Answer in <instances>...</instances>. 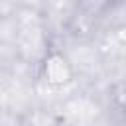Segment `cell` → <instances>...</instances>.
Returning a JSON list of instances; mask_svg holds the SVG:
<instances>
[{
    "label": "cell",
    "mask_w": 126,
    "mask_h": 126,
    "mask_svg": "<svg viewBox=\"0 0 126 126\" xmlns=\"http://www.w3.org/2000/svg\"><path fill=\"white\" fill-rule=\"evenodd\" d=\"M37 75L39 81L53 91H61L67 89L73 81H75V69L71 59L67 57L65 51L55 49V47H47L39 59V67H37Z\"/></svg>",
    "instance_id": "cell-1"
},
{
    "label": "cell",
    "mask_w": 126,
    "mask_h": 126,
    "mask_svg": "<svg viewBox=\"0 0 126 126\" xmlns=\"http://www.w3.org/2000/svg\"><path fill=\"white\" fill-rule=\"evenodd\" d=\"M108 6H120V4H124L126 0H104Z\"/></svg>",
    "instance_id": "cell-2"
}]
</instances>
